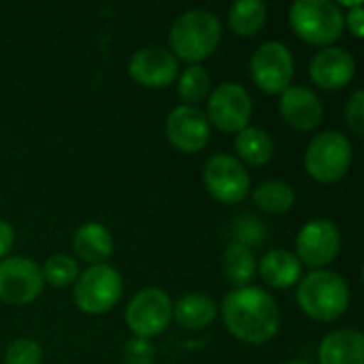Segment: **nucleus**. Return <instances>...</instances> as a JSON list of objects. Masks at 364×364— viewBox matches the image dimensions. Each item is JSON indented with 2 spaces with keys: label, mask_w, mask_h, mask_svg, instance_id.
Instances as JSON below:
<instances>
[{
  "label": "nucleus",
  "mask_w": 364,
  "mask_h": 364,
  "mask_svg": "<svg viewBox=\"0 0 364 364\" xmlns=\"http://www.w3.org/2000/svg\"><path fill=\"white\" fill-rule=\"evenodd\" d=\"M122 363L124 364H154L156 363V348L149 339L132 337L126 341L122 350Z\"/></svg>",
  "instance_id": "c85d7f7f"
},
{
  "label": "nucleus",
  "mask_w": 364,
  "mask_h": 364,
  "mask_svg": "<svg viewBox=\"0 0 364 364\" xmlns=\"http://www.w3.org/2000/svg\"><path fill=\"white\" fill-rule=\"evenodd\" d=\"M209 92H211V75L207 73L205 66L190 64L183 73H179V77H177V94L186 105L198 107V102L207 100Z\"/></svg>",
  "instance_id": "393cba45"
},
{
  "label": "nucleus",
  "mask_w": 364,
  "mask_h": 364,
  "mask_svg": "<svg viewBox=\"0 0 364 364\" xmlns=\"http://www.w3.org/2000/svg\"><path fill=\"white\" fill-rule=\"evenodd\" d=\"M346 21H348V30L356 36V38H363L364 34V4H356V6H352V9H348V17H346Z\"/></svg>",
  "instance_id": "7c9ffc66"
},
{
  "label": "nucleus",
  "mask_w": 364,
  "mask_h": 364,
  "mask_svg": "<svg viewBox=\"0 0 364 364\" xmlns=\"http://www.w3.org/2000/svg\"><path fill=\"white\" fill-rule=\"evenodd\" d=\"M43 282H47L53 288H68L79 277V264L68 254H53L45 260L43 269Z\"/></svg>",
  "instance_id": "bb28decb"
},
{
  "label": "nucleus",
  "mask_w": 364,
  "mask_h": 364,
  "mask_svg": "<svg viewBox=\"0 0 364 364\" xmlns=\"http://www.w3.org/2000/svg\"><path fill=\"white\" fill-rule=\"evenodd\" d=\"M356 75V60L343 47H324L309 62V77L322 90H341Z\"/></svg>",
  "instance_id": "2eb2a0df"
},
{
  "label": "nucleus",
  "mask_w": 364,
  "mask_h": 364,
  "mask_svg": "<svg viewBox=\"0 0 364 364\" xmlns=\"http://www.w3.org/2000/svg\"><path fill=\"white\" fill-rule=\"evenodd\" d=\"M279 113L288 126L309 132L322 124L324 105L314 90L305 85H290L279 98Z\"/></svg>",
  "instance_id": "dca6fc26"
},
{
  "label": "nucleus",
  "mask_w": 364,
  "mask_h": 364,
  "mask_svg": "<svg viewBox=\"0 0 364 364\" xmlns=\"http://www.w3.org/2000/svg\"><path fill=\"white\" fill-rule=\"evenodd\" d=\"M296 299L305 316L316 322H335L350 307L348 282L328 269H318L301 277Z\"/></svg>",
  "instance_id": "7ed1b4c3"
},
{
  "label": "nucleus",
  "mask_w": 364,
  "mask_h": 364,
  "mask_svg": "<svg viewBox=\"0 0 364 364\" xmlns=\"http://www.w3.org/2000/svg\"><path fill=\"white\" fill-rule=\"evenodd\" d=\"M43 363V350L41 346L30 339V337H21V339H15L6 352H4V358L2 364H41Z\"/></svg>",
  "instance_id": "cd10ccee"
},
{
  "label": "nucleus",
  "mask_w": 364,
  "mask_h": 364,
  "mask_svg": "<svg viewBox=\"0 0 364 364\" xmlns=\"http://www.w3.org/2000/svg\"><path fill=\"white\" fill-rule=\"evenodd\" d=\"M13 241H15V232H13V226L4 220H0V262L9 256L11 247H13Z\"/></svg>",
  "instance_id": "2f4dec72"
},
{
  "label": "nucleus",
  "mask_w": 364,
  "mask_h": 364,
  "mask_svg": "<svg viewBox=\"0 0 364 364\" xmlns=\"http://www.w3.org/2000/svg\"><path fill=\"white\" fill-rule=\"evenodd\" d=\"M256 269L258 264H256L254 252H250L243 245L228 243V247L222 254V275L228 284H232L235 288L247 286L254 279Z\"/></svg>",
  "instance_id": "4be33fe9"
},
{
  "label": "nucleus",
  "mask_w": 364,
  "mask_h": 364,
  "mask_svg": "<svg viewBox=\"0 0 364 364\" xmlns=\"http://www.w3.org/2000/svg\"><path fill=\"white\" fill-rule=\"evenodd\" d=\"M254 113V102L250 92L235 81H226L215 85L207 96V119L209 126H215L222 132L239 134L250 126Z\"/></svg>",
  "instance_id": "0eeeda50"
},
{
  "label": "nucleus",
  "mask_w": 364,
  "mask_h": 364,
  "mask_svg": "<svg viewBox=\"0 0 364 364\" xmlns=\"http://www.w3.org/2000/svg\"><path fill=\"white\" fill-rule=\"evenodd\" d=\"M294 34L316 47H333L346 28V15L331 0H296L288 13Z\"/></svg>",
  "instance_id": "20e7f679"
},
{
  "label": "nucleus",
  "mask_w": 364,
  "mask_h": 364,
  "mask_svg": "<svg viewBox=\"0 0 364 364\" xmlns=\"http://www.w3.org/2000/svg\"><path fill=\"white\" fill-rule=\"evenodd\" d=\"M205 190L222 205H239L250 194V175L245 164L228 154L211 156L203 166Z\"/></svg>",
  "instance_id": "1a4fd4ad"
},
{
  "label": "nucleus",
  "mask_w": 364,
  "mask_h": 364,
  "mask_svg": "<svg viewBox=\"0 0 364 364\" xmlns=\"http://www.w3.org/2000/svg\"><path fill=\"white\" fill-rule=\"evenodd\" d=\"M320 364H364V337L360 331L339 328L328 333L318 348Z\"/></svg>",
  "instance_id": "f3484780"
},
{
  "label": "nucleus",
  "mask_w": 364,
  "mask_h": 364,
  "mask_svg": "<svg viewBox=\"0 0 364 364\" xmlns=\"http://www.w3.org/2000/svg\"><path fill=\"white\" fill-rule=\"evenodd\" d=\"M341 252V232L335 222L316 218L307 222L296 235V258L311 271L324 269Z\"/></svg>",
  "instance_id": "f8f14e48"
},
{
  "label": "nucleus",
  "mask_w": 364,
  "mask_h": 364,
  "mask_svg": "<svg viewBox=\"0 0 364 364\" xmlns=\"http://www.w3.org/2000/svg\"><path fill=\"white\" fill-rule=\"evenodd\" d=\"M173 320L171 296L156 286L136 292L126 307V324L139 339H154L166 331Z\"/></svg>",
  "instance_id": "6e6552de"
},
{
  "label": "nucleus",
  "mask_w": 364,
  "mask_h": 364,
  "mask_svg": "<svg viewBox=\"0 0 364 364\" xmlns=\"http://www.w3.org/2000/svg\"><path fill=\"white\" fill-rule=\"evenodd\" d=\"M222 41V23L213 11L190 9L181 13L168 32L171 53L177 60L198 64L207 60Z\"/></svg>",
  "instance_id": "f03ea898"
},
{
  "label": "nucleus",
  "mask_w": 364,
  "mask_h": 364,
  "mask_svg": "<svg viewBox=\"0 0 364 364\" xmlns=\"http://www.w3.org/2000/svg\"><path fill=\"white\" fill-rule=\"evenodd\" d=\"M346 122L350 126V130L354 132V136H364V92L363 90H356L348 105H346Z\"/></svg>",
  "instance_id": "c756f323"
},
{
  "label": "nucleus",
  "mask_w": 364,
  "mask_h": 364,
  "mask_svg": "<svg viewBox=\"0 0 364 364\" xmlns=\"http://www.w3.org/2000/svg\"><path fill=\"white\" fill-rule=\"evenodd\" d=\"M166 136L181 154H196L207 147L211 126L203 109L179 105L166 117Z\"/></svg>",
  "instance_id": "4468645a"
},
{
  "label": "nucleus",
  "mask_w": 364,
  "mask_h": 364,
  "mask_svg": "<svg viewBox=\"0 0 364 364\" xmlns=\"http://www.w3.org/2000/svg\"><path fill=\"white\" fill-rule=\"evenodd\" d=\"M45 288L41 267L23 256H11L0 262V301L13 307L34 303Z\"/></svg>",
  "instance_id": "9b49d317"
},
{
  "label": "nucleus",
  "mask_w": 364,
  "mask_h": 364,
  "mask_svg": "<svg viewBox=\"0 0 364 364\" xmlns=\"http://www.w3.org/2000/svg\"><path fill=\"white\" fill-rule=\"evenodd\" d=\"M228 235H230V243L243 245L250 252L254 247H262L269 241V228L264 226V222L250 213L235 218L228 228Z\"/></svg>",
  "instance_id": "a878e982"
},
{
  "label": "nucleus",
  "mask_w": 364,
  "mask_h": 364,
  "mask_svg": "<svg viewBox=\"0 0 364 364\" xmlns=\"http://www.w3.org/2000/svg\"><path fill=\"white\" fill-rule=\"evenodd\" d=\"M267 23V4L260 0H239L228 9V26L239 36H256Z\"/></svg>",
  "instance_id": "5701e85b"
},
{
  "label": "nucleus",
  "mask_w": 364,
  "mask_h": 364,
  "mask_svg": "<svg viewBox=\"0 0 364 364\" xmlns=\"http://www.w3.org/2000/svg\"><path fill=\"white\" fill-rule=\"evenodd\" d=\"M256 271L262 282L275 290H288L303 277V264L290 250H269Z\"/></svg>",
  "instance_id": "6ab92c4d"
},
{
  "label": "nucleus",
  "mask_w": 364,
  "mask_h": 364,
  "mask_svg": "<svg viewBox=\"0 0 364 364\" xmlns=\"http://www.w3.org/2000/svg\"><path fill=\"white\" fill-rule=\"evenodd\" d=\"M218 311L220 307L215 301L203 292H188L173 305V318L186 331L207 328L215 320Z\"/></svg>",
  "instance_id": "aec40b11"
},
{
  "label": "nucleus",
  "mask_w": 364,
  "mask_h": 364,
  "mask_svg": "<svg viewBox=\"0 0 364 364\" xmlns=\"http://www.w3.org/2000/svg\"><path fill=\"white\" fill-rule=\"evenodd\" d=\"M235 149L239 154V160L250 166H262L267 164L275 154V143L271 134L262 128L247 126L237 134Z\"/></svg>",
  "instance_id": "412c9836"
},
{
  "label": "nucleus",
  "mask_w": 364,
  "mask_h": 364,
  "mask_svg": "<svg viewBox=\"0 0 364 364\" xmlns=\"http://www.w3.org/2000/svg\"><path fill=\"white\" fill-rule=\"evenodd\" d=\"M73 252L79 260L94 264H107L113 254V237L100 222H87L73 235Z\"/></svg>",
  "instance_id": "a211bd4d"
},
{
  "label": "nucleus",
  "mask_w": 364,
  "mask_h": 364,
  "mask_svg": "<svg viewBox=\"0 0 364 364\" xmlns=\"http://www.w3.org/2000/svg\"><path fill=\"white\" fill-rule=\"evenodd\" d=\"M352 143L339 130H326L311 139L305 151V171L320 183L343 179L352 166Z\"/></svg>",
  "instance_id": "39448f33"
},
{
  "label": "nucleus",
  "mask_w": 364,
  "mask_h": 364,
  "mask_svg": "<svg viewBox=\"0 0 364 364\" xmlns=\"http://www.w3.org/2000/svg\"><path fill=\"white\" fill-rule=\"evenodd\" d=\"M250 73L254 83L267 94H284L294 79V58L292 51L277 41L262 43L252 60Z\"/></svg>",
  "instance_id": "9d476101"
},
{
  "label": "nucleus",
  "mask_w": 364,
  "mask_h": 364,
  "mask_svg": "<svg viewBox=\"0 0 364 364\" xmlns=\"http://www.w3.org/2000/svg\"><path fill=\"white\" fill-rule=\"evenodd\" d=\"M128 73L139 85L149 90H162L177 81L179 62L168 49L149 45L132 53L128 62Z\"/></svg>",
  "instance_id": "ddd939ff"
},
{
  "label": "nucleus",
  "mask_w": 364,
  "mask_h": 364,
  "mask_svg": "<svg viewBox=\"0 0 364 364\" xmlns=\"http://www.w3.org/2000/svg\"><path fill=\"white\" fill-rule=\"evenodd\" d=\"M254 205L264 211V213H286L292 209L294 200H296V194H294V188L288 183V181H282V179H271V181H264L260 183L254 194Z\"/></svg>",
  "instance_id": "b1692460"
},
{
  "label": "nucleus",
  "mask_w": 364,
  "mask_h": 364,
  "mask_svg": "<svg viewBox=\"0 0 364 364\" xmlns=\"http://www.w3.org/2000/svg\"><path fill=\"white\" fill-rule=\"evenodd\" d=\"M124 292V279L111 264H94L79 273L73 290L75 305L90 316L111 311Z\"/></svg>",
  "instance_id": "423d86ee"
},
{
  "label": "nucleus",
  "mask_w": 364,
  "mask_h": 364,
  "mask_svg": "<svg viewBox=\"0 0 364 364\" xmlns=\"http://www.w3.org/2000/svg\"><path fill=\"white\" fill-rule=\"evenodd\" d=\"M220 311L226 331L247 346L269 343L282 324V314L275 299L256 286L230 290L224 296Z\"/></svg>",
  "instance_id": "f257e3e1"
},
{
  "label": "nucleus",
  "mask_w": 364,
  "mask_h": 364,
  "mask_svg": "<svg viewBox=\"0 0 364 364\" xmlns=\"http://www.w3.org/2000/svg\"><path fill=\"white\" fill-rule=\"evenodd\" d=\"M286 364H309V363H305V360H292V363H286Z\"/></svg>",
  "instance_id": "473e14b6"
}]
</instances>
